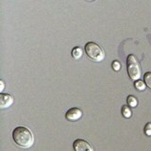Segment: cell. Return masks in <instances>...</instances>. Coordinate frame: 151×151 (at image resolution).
<instances>
[{"mask_svg": "<svg viewBox=\"0 0 151 151\" xmlns=\"http://www.w3.org/2000/svg\"><path fill=\"white\" fill-rule=\"evenodd\" d=\"M12 139L14 143L22 148H29L34 144L32 131L26 127H15L12 131Z\"/></svg>", "mask_w": 151, "mask_h": 151, "instance_id": "obj_1", "label": "cell"}, {"mask_svg": "<svg viewBox=\"0 0 151 151\" xmlns=\"http://www.w3.org/2000/svg\"><path fill=\"white\" fill-rule=\"evenodd\" d=\"M85 53L92 60L100 63L105 59V52L103 48L93 42H89L85 45Z\"/></svg>", "mask_w": 151, "mask_h": 151, "instance_id": "obj_2", "label": "cell"}, {"mask_svg": "<svg viewBox=\"0 0 151 151\" xmlns=\"http://www.w3.org/2000/svg\"><path fill=\"white\" fill-rule=\"evenodd\" d=\"M127 74H129L130 79L134 80V81L139 80V78H141V67L134 55L130 54L127 56Z\"/></svg>", "mask_w": 151, "mask_h": 151, "instance_id": "obj_3", "label": "cell"}, {"mask_svg": "<svg viewBox=\"0 0 151 151\" xmlns=\"http://www.w3.org/2000/svg\"><path fill=\"white\" fill-rule=\"evenodd\" d=\"M73 148L75 151H94L91 144L82 139H77L73 143Z\"/></svg>", "mask_w": 151, "mask_h": 151, "instance_id": "obj_4", "label": "cell"}, {"mask_svg": "<svg viewBox=\"0 0 151 151\" xmlns=\"http://www.w3.org/2000/svg\"><path fill=\"white\" fill-rule=\"evenodd\" d=\"M82 114H83V112H82L81 110H80V109H78V108H71L67 111H66L65 118L68 121L75 122V121L79 120L80 118L82 117Z\"/></svg>", "mask_w": 151, "mask_h": 151, "instance_id": "obj_5", "label": "cell"}, {"mask_svg": "<svg viewBox=\"0 0 151 151\" xmlns=\"http://www.w3.org/2000/svg\"><path fill=\"white\" fill-rule=\"evenodd\" d=\"M13 104V97L9 93H0V109H7Z\"/></svg>", "mask_w": 151, "mask_h": 151, "instance_id": "obj_6", "label": "cell"}, {"mask_svg": "<svg viewBox=\"0 0 151 151\" xmlns=\"http://www.w3.org/2000/svg\"><path fill=\"white\" fill-rule=\"evenodd\" d=\"M72 57L75 59V60H79L80 58L82 57V54H83V51L82 49L80 48L79 46H76L73 48L72 50Z\"/></svg>", "mask_w": 151, "mask_h": 151, "instance_id": "obj_7", "label": "cell"}, {"mask_svg": "<svg viewBox=\"0 0 151 151\" xmlns=\"http://www.w3.org/2000/svg\"><path fill=\"white\" fill-rule=\"evenodd\" d=\"M121 111H122V115L124 116L125 118H129L131 116V114H132L131 110L129 109V107L127 106V105H124L122 107Z\"/></svg>", "mask_w": 151, "mask_h": 151, "instance_id": "obj_8", "label": "cell"}, {"mask_svg": "<svg viewBox=\"0 0 151 151\" xmlns=\"http://www.w3.org/2000/svg\"><path fill=\"white\" fill-rule=\"evenodd\" d=\"M127 102L129 104V107H132V108H135L137 105H138V100H137V98L133 96H129L127 98Z\"/></svg>", "mask_w": 151, "mask_h": 151, "instance_id": "obj_9", "label": "cell"}, {"mask_svg": "<svg viewBox=\"0 0 151 151\" xmlns=\"http://www.w3.org/2000/svg\"><path fill=\"white\" fill-rule=\"evenodd\" d=\"M145 82L142 81V80H136L134 83V87L138 90V91H145Z\"/></svg>", "mask_w": 151, "mask_h": 151, "instance_id": "obj_10", "label": "cell"}, {"mask_svg": "<svg viewBox=\"0 0 151 151\" xmlns=\"http://www.w3.org/2000/svg\"><path fill=\"white\" fill-rule=\"evenodd\" d=\"M144 79L147 87L151 89V72H146L144 76Z\"/></svg>", "mask_w": 151, "mask_h": 151, "instance_id": "obj_11", "label": "cell"}, {"mask_svg": "<svg viewBox=\"0 0 151 151\" xmlns=\"http://www.w3.org/2000/svg\"><path fill=\"white\" fill-rule=\"evenodd\" d=\"M111 67H112V69L114 70V71H119L120 69H121V64H120V63L118 60H114V61H112V63H111Z\"/></svg>", "mask_w": 151, "mask_h": 151, "instance_id": "obj_12", "label": "cell"}, {"mask_svg": "<svg viewBox=\"0 0 151 151\" xmlns=\"http://www.w3.org/2000/svg\"><path fill=\"white\" fill-rule=\"evenodd\" d=\"M145 133L146 136H151V123H147L145 127Z\"/></svg>", "mask_w": 151, "mask_h": 151, "instance_id": "obj_13", "label": "cell"}, {"mask_svg": "<svg viewBox=\"0 0 151 151\" xmlns=\"http://www.w3.org/2000/svg\"><path fill=\"white\" fill-rule=\"evenodd\" d=\"M0 84H1V89H0V91L1 92H3V90H4V87H5V83H4V81L1 79L0 80Z\"/></svg>", "mask_w": 151, "mask_h": 151, "instance_id": "obj_14", "label": "cell"}, {"mask_svg": "<svg viewBox=\"0 0 151 151\" xmlns=\"http://www.w3.org/2000/svg\"><path fill=\"white\" fill-rule=\"evenodd\" d=\"M88 1H93V0H88Z\"/></svg>", "mask_w": 151, "mask_h": 151, "instance_id": "obj_15", "label": "cell"}]
</instances>
